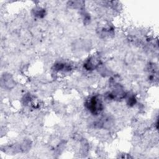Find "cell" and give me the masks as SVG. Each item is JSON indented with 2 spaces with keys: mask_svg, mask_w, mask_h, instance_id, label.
<instances>
[{
  "mask_svg": "<svg viewBox=\"0 0 159 159\" xmlns=\"http://www.w3.org/2000/svg\"><path fill=\"white\" fill-rule=\"evenodd\" d=\"M88 108L93 113H97L101 110V103L96 97H93L90 99L88 103Z\"/></svg>",
  "mask_w": 159,
  "mask_h": 159,
  "instance_id": "1",
  "label": "cell"
}]
</instances>
